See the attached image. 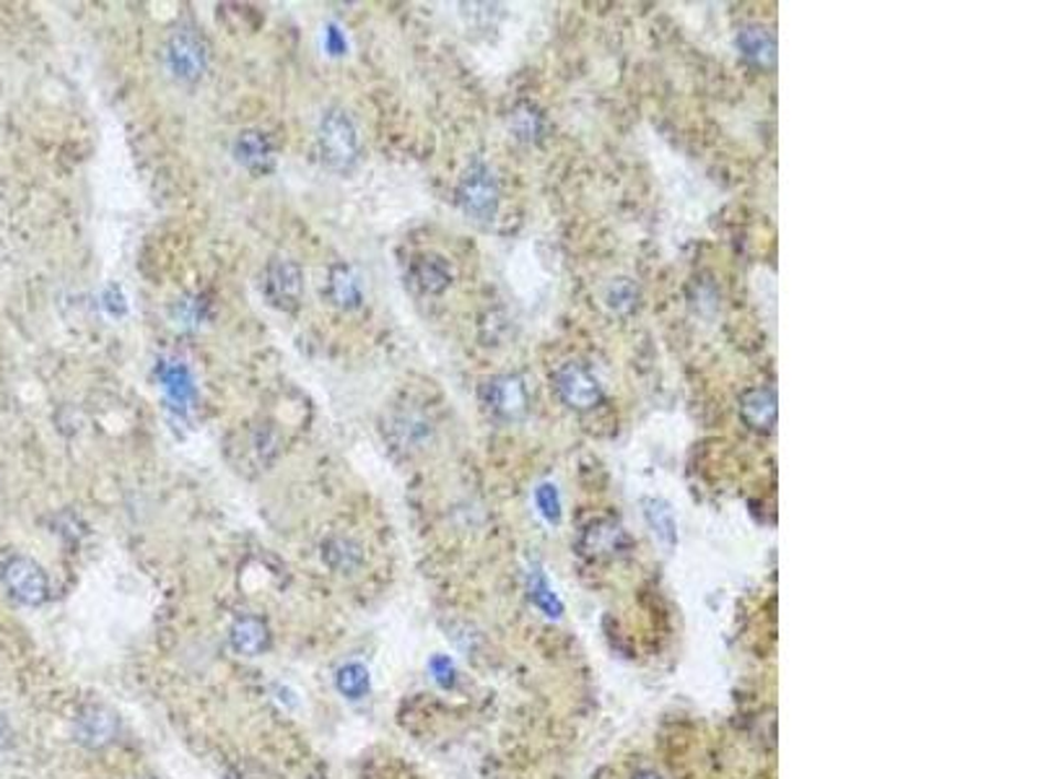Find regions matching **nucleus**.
Listing matches in <instances>:
<instances>
[{
    "label": "nucleus",
    "mask_w": 1038,
    "mask_h": 779,
    "mask_svg": "<svg viewBox=\"0 0 1038 779\" xmlns=\"http://www.w3.org/2000/svg\"><path fill=\"white\" fill-rule=\"evenodd\" d=\"M328 297L333 299V305L341 307V310H356V307H361V299H364L361 284L356 274H353L345 263H335V266L330 268Z\"/></svg>",
    "instance_id": "obj_14"
},
{
    "label": "nucleus",
    "mask_w": 1038,
    "mask_h": 779,
    "mask_svg": "<svg viewBox=\"0 0 1038 779\" xmlns=\"http://www.w3.org/2000/svg\"><path fill=\"white\" fill-rule=\"evenodd\" d=\"M527 595H529V600H533V606L537 608V611H541L543 616H546V619H561L564 616V600L558 598V595L554 593V587H550L548 583V577L543 575V569H529V575H527Z\"/></svg>",
    "instance_id": "obj_17"
},
{
    "label": "nucleus",
    "mask_w": 1038,
    "mask_h": 779,
    "mask_svg": "<svg viewBox=\"0 0 1038 779\" xmlns=\"http://www.w3.org/2000/svg\"><path fill=\"white\" fill-rule=\"evenodd\" d=\"M0 577H3V585H6V590L11 593V598L24 602V606H42V602L47 600L50 579L34 558H29V556L6 558L3 567H0Z\"/></svg>",
    "instance_id": "obj_3"
},
{
    "label": "nucleus",
    "mask_w": 1038,
    "mask_h": 779,
    "mask_svg": "<svg viewBox=\"0 0 1038 779\" xmlns=\"http://www.w3.org/2000/svg\"><path fill=\"white\" fill-rule=\"evenodd\" d=\"M489 406L504 418H522L527 410V390L520 377H499L489 385Z\"/></svg>",
    "instance_id": "obj_10"
},
{
    "label": "nucleus",
    "mask_w": 1038,
    "mask_h": 779,
    "mask_svg": "<svg viewBox=\"0 0 1038 779\" xmlns=\"http://www.w3.org/2000/svg\"><path fill=\"white\" fill-rule=\"evenodd\" d=\"M263 291L276 310L297 312L304 297V274H301L299 263L289 260V257H274L265 268Z\"/></svg>",
    "instance_id": "obj_4"
},
{
    "label": "nucleus",
    "mask_w": 1038,
    "mask_h": 779,
    "mask_svg": "<svg viewBox=\"0 0 1038 779\" xmlns=\"http://www.w3.org/2000/svg\"><path fill=\"white\" fill-rule=\"evenodd\" d=\"M234 159L253 174H268L276 169V146L265 130L247 128L234 138Z\"/></svg>",
    "instance_id": "obj_7"
},
{
    "label": "nucleus",
    "mask_w": 1038,
    "mask_h": 779,
    "mask_svg": "<svg viewBox=\"0 0 1038 779\" xmlns=\"http://www.w3.org/2000/svg\"><path fill=\"white\" fill-rule=\"evenodd\" d=\"M105 307L109 310V314H125L128 312V305H125V294L117 289V286H109V289L105 291Z\"/></svg>",
    "instance_id": "obj_28"
},
{
    "label": "nucleus",
    "mask_w": 1038,
    "mask_h": 779,
    "mask_svg": "<svg viewBox=\"0 0 1038 779\" xmlns=\"http://www.w3.org/2000/svg\"><path fill=\"white\" fill-rule=\"evenodd\" d=\"M117 727L120 725H117V715L113 709L101 707V704H86V707L76 715V727H73V733H76V740L81 746L97 751V748H105L113 744Z\"/></svg>",
    "instance_id": "obj_6"
},
{
    "label": "nucleus",
    "mask_w": 1038,
    "mask_h": 779,
    "mask_svg": "<svg viewBox=\"0 0 1038 779\" xmlns=\"http://www.w3.org/2000/svg\"><path fill=\"white\" fill-rule=\"evenodd\" d=\"M414 281L418 284V289L426 294H441L452 284V270H449L447 260L439 255H421L414 263Z\"/></svg>",
    "instance_id": "obj_16"
},
{
    "label": "nucleus",
    "mask_w": 1038,
    "mask_h": 779,
    "mask_svg": "<svg viewBox=\"0 0 1038 779\" xmlns=\"http://www.w3.org/2000/svg\"><path fill=\"white\" fill-rule=\"evenodd\" d=\"M322 558L330 569L353 572L361 564V548L349 538H330L322 543Z\"/></svg>",
    "instance_id": "obj_20"
},
{
    "label": "nucleus",
    "mask_w": 1038,
    "mask_h": 779,
    "mask_svg": "<svg viewBox=\"0 0 1038 779\" xmlns=\"http://www.w3.org/2000/svg\"><path fill=\"white\" fill-rule=\"evenodd\" d=\"M631 779H662V777L657 775V771H652V769H642V771H636V775L631 777Z\"/></svg>",
    "instance_id": "obj_30"
},
{
    "label": "nucleus",
    "mask_w": 1038,
    "mask_h": 779,
    "mask_svg": "<svg viewBox=\"0 0 1038 779\" xmlns=\"http://www.w3.org/2000/svg\"><path fill=\"white\" fill-rule=\"evenodd\" d=\"M370 686H372L370 671H366L361 663L343 665L335 675V689L341 691L345 700H353V702L364 700V696L370 694Z\"/></svg>",
    "instance_id": "obj_21"
},
{
    "label": "nucleus",
    "mask_w": 1038,
    "mask_h": 779,
    "mask_svg": "<svg viewBox=\"0 0 1038 779\" xmlns=\"http://www.w3.org/2000/svg\"><path fill=\"white\" fill-rule=\"evenodd\" d=\"M629 546V535H625L621 525L610 523V520H595L592 525L585 527V535H581V548L592 558L623 556Z\"/></svg>",
    "instance_id": "obj_9"
},
{
    "label": "nucleus",
    "mask_w": 1038,
    "mask_h": 779,
    "mask_svg": "<svg viewBox=\"0 0 1038 779\" xmlns=\"http://www.w3.org/2000/svg\"><path fill=\"white\" fill-rule=\"evenodd\" d=\"M636 301V289L629 281H616L608 289V305L618 312H629Z\"/></svg>",
    "instance_id": "obj_24"
},
{
    "label": "nucleus",
    "mask_w": 1038,
    "mask_h": 779,
    "mask_svg": "<svg viewBox=\"0 0 1038 779\" xmlns=\"http://www.w3.org/2000/svg\"><path fill=\"white\" fill-rule=\"evenodd\" d=\"M159 380H161V387H164L167 398L172 401L176 408H188V403L195 398L193 377H190V370L185 364L161 362Z\"/></svg>",
    "instance_id": "obj_15"
},
{
    "label": "nucleus",
    "mask_w": 1038,
    "mask_h": 779,
    "mask_svg": "<svg viewBox=\"0 0 1038 779\" xmlns=\"http://www.w3.org/2000/svg\"><path fill=\"white\" fill-rule=\"evenodd\" d=\"M738 50L748 63L758 68H771L777 63V40L769 29L761 24L742 26L738 34Z\"/></svg>",
    "instance_id": "obj_11"
},
{
    "label": "nucleus",
    "mask_w": 1038,
    "mask_h": 779,
    "mask_svg": "<svg viewBox=\"0 0 1038 779\" xmlns=\"http://www.w3.org/2000/svg\"><path fill=\"white\" fill-rule=\"evenodd\" d=\"M318 149L322 164L333 172H351L359 161V130L351 115L341 107H330L320 120Z\"/></svg>",
    "instance_id": "obj_1"
},
{
    "label": "nucleus",
    "mask_w": 1038,
    "mask_h": 779,
    "mask_svg": "<svg viewBox=\"0 0 1038 779\" xmlns=\"http://www.w3.org/2000/svg\"><path fill=\"white\" fill-rule=\"evenodd\" d=\"M167 65L182 84H197L208 68V42L195 26H180L167 42Z\"/></svg>",
    "instance_id": "obj_2"
},
{
    "label": "nucleus",
    "mask_w": 1038,
    "mask_h": 779,
    "mask_svg": "<svg viewBox=\"0 0 1038 779\" xmlns=\"http://www.w3.org/2000/svg\"><path fill=\"white\" fill-rule=\"evenodd\" d=\"M229 639H232V647L239 652V655L257 658L270 647L268 623H265L263 619H257V616H242V619L232 623Z\"/></svg>",
    "instance_id": "obj_12"
},
{
    "label": "nucleus",
    "mask_w": 1038,
    "mask_h": 779,
    "mask_svg": "<svg viewBox=\"0 0 1038 779\" xmlns=\"http://www.w3.org/2000/svg\"><path fill=\"white\" fill-rule=\"evenodd\" d=\"M742 418L753 429H771L777 421V395L771 390H753L742 398Z\"/></svg>",
    "instance_id": "obj_18"
},
{
    "label": "nucleus",
    "mask_w": 1038,
    "mask_h": 779,
    "mask_svg": "<svg viewBox=\"0 0 1038 779\" xmlns=\"http://www.w3.org/2000/svg\"><path fill=\"white\" fill-rule=\"evenodd\" d=\"M429 671L441 689H452L458 683V668L447 655H434L429 660Z\"/></svg>",
    "instance_id": "obj_23"
},
{
    "label": "nucleus",
    "mask_w": 1038,
    "mask_h": 779,
    "mask_svg": "<svg viewBox=\"0 0 1038 779\" xmlns=\"http://www.w3.org/2000/svg\"><path fill=\"white\" fill-rule=\"evenodd\" d=\"M535 506H537V512H541V517L546 520V523L550 525H558L561 523V517H564V510H561V497H558V489L554 487V483H541V487L535 489Z\"/></svg>",
    "instance_id": "obj_22"
},
{
    "label": "nucleus",
    "mask_w": 1038,
    "mask_h": 779,
    "mask_svg": "<svg viewBox=\"0 0 1038 779\" xmlns=\"http://www.w3.org/2000/svg\"><path fill=\"white\" fill-rule=\"evenodd\" d=\"M556 387L558 393H561V398L569 403L571 408L579 410L595 408L602 398L598 380L579 364H566L564 370L556 374Z\"/></svg>",
    "instance_id": "obj_8"
},
{
    "label": "nucleus",
    "mask_w": 1038,
    "mask_h": 779,
    "mask_svg": "<svg viewBox=\"0 0 1038 779\" xmlns=\"http://www.w3.org/2000/svg\"><path fill=\"white\" fill-rule=\"evenodd\" d=\"M205 318V301L203 299H182L176 305V320H182L185 326H197Z\"/></svg>",
    "instance_id": "obj_26"
},
{
    "label": "nucleus",
    "mask_w": 1038,
    "mask_h": 779,
    "mask_svg": "<svg viewBox=\"0 0 1038 779\" xmlns=\"http://www.w3.org/2000/svg\"><path fill=\"white\" fill-rule=\"evenodd\" d=\"M512 128L517 138H535L537 130H541V117H537L533 109L522 107L512 115Z\"/></svg>",
    "instance_id": "obj_25"
},
{
    "label": "nucleus",
    "mask_w": 1038,
    "mask_h": 779,
    "mask_svg": "<svg viewBox=\"0 0 1038 779\" xmlns=\"http://www.w3.org/2000/svg\"><path fill=\"white\" fill-rule=\"evenodd\" d=\"M458 203L460 209L473 216L475 222H489L499 209V185L493 172L485 164H473L460 180L458 188Z\"/></svg>",
    "instance_id": "obj_5"
},
{
    "label": "nucleus",
    "mask_w": 1038,
    "mask_h": 779,
    "mask_svg": "<svg viewBox=\"0 0 1038 779\" xmlns=\"http://www.w3.org/2000/svg\"><path fill=\"white\" fill-rule=\"evenodd\" d=\"M11 738H13V733H11L9 717H6L3 712H0V751H6V748L11 746Z\"/></svg>",
    "instance_id": "obj_29"
},
{
    "label": "nucleus",
    "mask_w": 1038,
    "mask_h": 779,
    "mask_svg": "<svg viewBox=\"0 0 1038 779\" xmlns=\"http://www.w3.org/2000/svg\"><path fill=\"white\" fill-rule=\"evenodd\" d=\"M325 50L330 55H343L349 50V42H345V36L335 24H328L325 29Z\"/></svg>",
    "instance_id": "obj_27"
},
{
    "label": "nucleus",
    "mask_w": 1038,
    "mask_h": 779,
    "mask_svg": "<svg viewBox=\"0 0 1038 779\" xmlns=\"http://www.w3.org/2000/svg\"><path fill=\"white\" fill-rule=\"evenodd\" d=\"M242 460H249L255 468H265L278 455V435L270 426H249L242 431L239 445Z\"/></svg>",
    "instance_id": "obj_13"
},
{
    "label": "nucleus",
    "mask_w": 1038,
    "mask_h": 779,
    "mask_svg": "<svg viewBox=\"0 0 1038 779\" xmlns=\"http://www.w3.org/2000/svg\"><path fill=\"white\" fill-rule=\"evenodd\" d=\"M644 517L654 535L660 538V543H665V546H675V543H678V523H675V514L670 510V504L662 502V499H646Z\"/></svg>",
    "instance_id": "obj_19"
}]
</instances>
